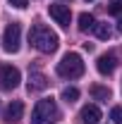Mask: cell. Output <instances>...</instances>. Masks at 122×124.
<instances>
[{
	"label": "cell",
	"mask_w": 122,
	"mask_h": 124,
	"mask_svg": "<svg viewBox=\"0 0 122 124\" xmlns=\"http://www.w3.org/2000/svg\"><path fill=\"white\" fill-rule=\"evenodd\" d=\"M29 43L41 53H53V50H58V36L46 24H34L29 31Z\"/></svg>",
	"instance_id": "cell-1"
},
{
	"label": "cell",
	"mask_w": 122,
	"mask_h": 124,
	"mask_svg": "<svg viewBox=\"0 0 122 124\" xmlns=\"http://www.w3.org/2000/svg\"><path fill=\"white\" fill-rule=\"evenodd\" d=\"M58 119V108L53 98H43L38 100L34 110H31V124H53Z\"/></svg>",
	"instance_id": "cell-2"
},
{
	"label": "cell",
	"mask_w": 122,
	"mask_h": 124,
	"mask_svg": "<svg viewBox=\"0 0 122 124\" xmlns=\"http://www.w3.org/2000/svg\"><path fill=\"white\" fill-rule=\"evenodd\" d=\"M58 74L62 79H79L84 74V62H81V55L77 53H67L60 62H58Z\"/></svg>",
	"instance_id": "cell-3"
},
{
	"label": "cell",
	"mask_w": 122,
	"mask_h": 124,
	"mask_svg": "<svg viewBox=\"0 0 122 124\" xmlns=\"http://www.w3.org/2000/svg\"><path fill=\"white\" fill-rule=\"evenodd\" d=\"M19 41H22V26H19L17 22L7 24L5 36H2V48H5L7 53H17V50H19Z\"/></svg>",
	"instance_id": "cell-4"
},
{
	"label": "cell",
	"mask_w": 122,
	"mask_h": 124,
	"mask_svg": "<svg viewBox=\"0 0 122 124\" xmlns=\"http://www.w3.org/2000/svg\"><path fill=\"white\" fill-rule=\"evenodd\" d=\"M19 81H22V74H19L17 67H12V64H2L0 67V86L2 88L12 91V88L19 86Z\"/></svg>",
	"instance_id": "cell-5"
},
{
	"label": "cell",
	"mask_w": 122,
	"mask_h": 124,
	"mask_svg": "<svg viewBox=\"0 0 122 124\" xmlns=\"http://www.w3.org/2000/svg\"><path fill=\"white\" fill-rule=\"evenodd\" d=\"M48 12H50V17L60 24L62 29H67V26H70L72 12H70V7H67V5H50V7H48Z\"/></svg>",
	"instance_id": "cell-6"
},
{
	"label": "cell",
	"mask_w": 122,
	"mask_h": 124,
	"mask_svg": "<svg viewBox=\"0 0 122 124\" xmlns=\"http://www.w3.org/2000/svg\"><path fill=\"white\" fill-rule=\"evenodd\" d=\"M22 115H24V103L22 100H12L7 108H5V122L7 124H15V122H19L22 119Z\"/></svg>",
	"instance_id": "cell-7"
},
{
	"label": "cell",
	"mask_w": 122,
	"mask_h": 124,
	"mask_svg": "<svg viewBox=\"0 0 122 124\" xmlns=\"http://www.w3.org/2000/svg\"><path fill=\"white\" fill-rule=\"evenodd\" d=\"M101 122V110L98 105H84L79 112V124H98Z\"/></svg>",
	"instance_id": "cell-8"
},
{
	"label": "cell",
	"mask_w": 122,
	"mask_h": 124,
	"mask_svg": "<svg viewBox=\"0 0 122 124\" xmlns=\"http://www.w3.org/2000/svg\"><path fill=\"white\" fill-rule=\"evenodd\" d=\"M115 64H117V55H115V53H105V55H101V57H98L96 69H98L101 74H113Z\"/></svg>",
	"instance_id": "cell-9"
},
{
	"label": "cell",
	"mask_w": 122,
	"mask_h": 124,
	"mask_svg": "<svg viewBox=\"0 0 122 124\" xmlns=\"http://www.w3.org/2000/svg\"><path fill=\"white\" fill-rule=\"evenodd\" d=\"M48 86V79L41 74V72H34L29 77V91H43Z\"/></svg>",
	"instance_id": "cell-10"
},
{
	"label": "cell",
	"mask_w": 122,
	"mask_h": 124,
	"mask_svg": "<svg viewBox=\"0 0 122 124\" xmlns=\"http://www.w3.org/2000/svg\"><path fill=\"white\" fill-rule=\"evenodd\" d=\"M96 26V19H93V15H89V12H81L79 15V29L81 31H89Z\"/></svg>",
	"instance_id": "cell-11"
},
{
	"label": "cell",
	"mask_w": 122,
	"mask_h": 124,
	"mask_svg": "<svg viewBox=\"0 0 122 124\" xmlns=\"http://www.w3.org/2000/svg\"><path fill=\"white\" fill-rule=\"evenodd\" d=\"M91 95L96 100H108L110 98V88H105V86H91Z\"/></svg>",
	"instance_id": "cell-12"
},
{
	"label": "cell",
	"mask_w": 122,
	"mask_h": 124,
	"mask_svg": "<svg viewBox=\"0 0 122 124\" xmlns=\"http://www.w3.org/2000/svg\"><path fill=\"white\" fill-rule=\"evenodd\" d=\"M93 31H96V36H98L101 41H108V38H110V26H108L105 22L96 24V26H93Z\"/></svg>",
	"instance_id": "cell-13"
},
{
	"label": "cell",
	"mask_w": 122,
	"mask_h": 124,
	"mask_svg": "<svg viewBox=\"0 0 122 124\" xmlns=\"http://www.w3.org/2000/svg\"><path fill=\"white\" fill-rule=\"evenodd\" d=\"M77 98H79V88H74V86H67V88L62 91V100H65V103H74Z\"/></svg>",
	"instance_id": "cell-14"
},
{
	"label": "cell",
	"mask_w": 122,
	"mask_h": 124,
	"mask_svg": "<svg viewBox=\"0 0 122 124\" xmlns=\"http://www.w3.org/2000/svg\"><path fill=\"white\" fill-rule=\"evenodd\" d=\"M108 12H110V15H120L122 12V2L120 0H113V2L108 5Z\"/></svg>",
	"instance_id": "cell-15"
},
{
	"label": "cell",
	"mask_w": 122,
	"mask_h": 124,
	"mask_svg": "<svg viewBox=\"0 0 122 124\" xmlns=\"http://www.w3.org/2000/svg\"><path fill=\"white\" fill-rule=\"evenodd\" d=\"M110 117L115 119V124H122V110H120V108H113V112H110Z\"/></svg>",
	"instance_id": "cell-16"
},
{
	"label": "cell",
	"mask_w": 122,
	"mask_h": 124,
	"mask_svg": "<svg viewBox=\"0 0 122 124\" xmlns=\"http://www.w3.org/2000/svg\"><path fill=\"white\" fill-rule=\"evenodd\" d=\"M10 2H12V7H17V10H24L29 0H10Z\"/></svg>",
	"instance_id": "cell-17"
},
{
	"label": "cell",
	"mask_w": 122,
	"mask_h": 124,
	"mask_svg": "<svg viewBox=\"0 0 122 124\" xmlns=\"http://www.w3.org/2000/svg\"><path fill=\"white\" fill-rule=\"evenodd\" d=\"M117 29H120V33H122V19H120V24H117Z\"/></svg>",
	"instance_id": "cell-18"
}]
</instances>
